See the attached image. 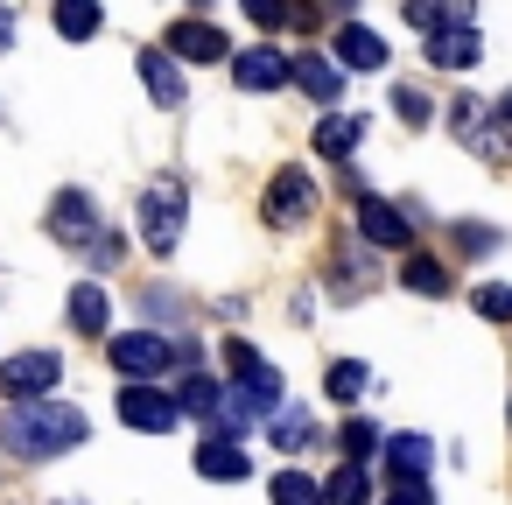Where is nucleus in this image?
Listing matches in <instances>:
<instances>
[{
  "label": "nucleus",
  "instance_id": "f257e3e1",
  "mask_svg": "<svg viewBox=\"0 0 512 505\" xmlns=\"http://www.w3.org/2000/svg\"><path fill=\"white\" fill-rule=\"evenodd\" d=\"M85 435H92V421L71 400H15L8 421H0V442H8L15 456H29V463H50V456L78 449Z\"/></svg>",
  "mask_w": 512,
  "mask_h": 505
},
{
  "label": "nucleus",
  "instance_id": "f03ea898",
  "mask_svg": "<svg viewBox=\"0 0 512 505\" xmlns=\"http://www.w3.org/2000/svg\"><path fill=\"white\" fill-rule=\"evenodd\" d=\"M106 358H113V372L127 379V386H148L155 372H169V365H190L197 372V344H176V337H162V330H127V337H106Z\"/></svg>",
  "mask_w": 512,
  "mask_h": 505
},
{
  "label": "nucleus",
  "instance_id": "7ed1b4c3",
  "mask_svg": "<svg viewBox=\"0 0 512 505\" xmlns=\"http://www.w3.org/2000/svg\"><path fill=\"white\" fill-rule=\"evenodd\" d=\"M183 225H190V190L176 176L148 183L141 190V239H148V253H176L183 246Z\"/></svg>",
  "mask_w": 512,
  "mask_h": 505
},
{
  "label": "nucleus",
  "instance_id": "20e7f679",
  "mask_svg": "<svg viewBox=\"0 0 512 505\" xmlns=\"http://www.w3.org/2000/svg\"><path fill=\"white\" fill-rule=\"evenodd\" d=\"M57 379H64V358L57 351H15V358H0V393H8V400H50Z\"/></svg>",
  "mask_w": 512,
  "mask_h": 505
},
{
  "label": "nucleus",
  "instance_id": "39448f33",
  "mask_svg": "<svg viewBox=\"0 0 512 505\" xmlns=\"http://www.w3.org/2000/svg\"><path fill=\"white\" fill-rule=\"evenodd\" d=\"M309 211H316V183H309V169H281V176L267 183V204H260V218H267L274 232H295Z\"/></svg>",
  "mask_w": 512,
  "mask_h": 505
},
{
  "label": "nucleus",
  "instance_id": "423d86ee",
  "mask_svg": "<svg viewBox=\"0 0 512 505\" xmlns=\"http://www.w3.org/2000/svg\"><path fill=\"white\" fill-rule=\"evenodd\" d=\"M120 421L141 428V435H169V428L183 421V407H176L162 386H127V393H120Z\"/></svg>",
  "mask_w": 512,
  "mask_h": 505
},
{
  "label": "nucleus",
  "instance_id": "0eeeda50",
  "mask_svg": "<svg viewBox=\"0 0 512 505\" xmlns=\"http://www.w3.org/2000/svg\"><path fill=\"white\" fill-rule=\"evenodd\" d=\"M50 232H57L64 246H99V204H92L85 190H57V204H50Z\"/></svg>",
  "mask_w": 512,
  "mask_h": 505
},
{
  "label": "nucleus",
  "instance_id": "6e6552de",
  "mask_svg": "<svg viewBox=\"0 0 512 505\" xmlns=\"http://www.w3.org/2000/svg\"><path fill=\"white\" fill-rule=\"evenodd\" d=\"M358 204V232L372 239V246H414V218L400 211V204H386V197H351Z\"/></svg>",
  "mask_w": 512,
  "mask_h": 505
},
{
  "label": "nucleus",
  "instance_id": "1a4fd4ad",
  "mask_svg": "<svg viewBox=\"0 0 512 505\" xmlns=\"http://www.w3.org/2000/svg\"><path fill=\"white\" fill-rule=\"evenodd\" d=\"M162 50H169V57H183V64H225V57H232L225 29H211V22H190V15L169 29V43H162Z\"/></svg>",
  "mask_w": 512,
  "mask_h": 505
},
{
  "label": "nucleus",
  "instance_id": "9d476101",
  "mask_svg": "<svg viewBox=\"0 0 512 505\" xmlns=\"http://www.w3.org/2000/svg\"><path fill=\"white\" fill-rule=\"evenodd\" d=\"M449 127H456V141H463V148H484L491 162H505V134H491V106H484V99H470V92H463V99L449 106Z\"/></svg>",
  "mask_w": 512,
  "mask_h": 505
},
{
  "label": "nucleus",
  "instance_id": "9b49d317",
  "mask_svg": "<svg viewBox=\"0 0 512 505\" xmlns=\"http://www.w3.org/2000/svg\"><path fill=\"white\" fill-rule=\"evenodd\" d=\"M428 64L435 71H477L484 64V36L477 29H442V36H428Z\"/></svg>",
  "mask_w": 512,
  "mask_h": 505
},
{
  "label": "nucleus",
  "instance_id": "f8f14e48",
  "mask_svg": "<svg viewBox=\"0 0 512 505\" xmlns=\"http://www.w3.org/2000/svg\"><path fill=\"white\" fill-rule=\"evenodd\" d=\"M232 78H239V92H281V85H288V57L260 43V50L232 57Z\"/></svg>",
  "mask_w": 512,
  "mask_h": 505
},
{
  "label": "nucleus",
  "instance_id": "ddd939ff",
  "mask_svg": "<svg viewBox=\"0 0 512 505\" xmlns=\"http://www.w3.org/2000/svg\"><path fill=\"white\" fill-rule=\"evenodd\" d=\"M134 64H141V85H148L155 106H183V71H176L169 50H134Z\"/></svg>",
  "mask_w": 512,
  "mask_h": 505
},
{
  "label": "nucleus",
  "instance_id": "4468645a",
  "mask_svg": "<svg viewBox=\"0 0 512 505\" xmlns=\"http://www.w3.org/2000/svg\"><path fill=\"white\" fill-rule=\"evenodd\" d=\"M64 316H71V330H78V337H106L113 302H106V288H99V281H78V288H71V302H64Z\"/></svg>",
  "mask_w": 512,
  "mask_h": 505
},
{
  "label": "nucleus",
  "instance_id": "2eb2a0df",
  "mask_svg": "<svg viewBox=\"0 0 512 505\" xmlns=\"http://www.w3.org/2000/svg\"><path fill=\"white\" fill-rule=\"evenodd\" d=\"M197 470H204L211 484H239V477L253 470V456H246V442H225V435H204V449H197Z\"/></svg>",
  "mask_w": 512,
  "mask_h": 505
},
{
  "label": "nucleus",
  "instance_id": "dca6fc26",
  "mask_svg": "<svg viewBox=\"0 0 512 505\" xmlns=\"http://www.w3.org/2000/svg\"><path fill=\"white\" fill-rule=\"evenodd\" d=\"M407 29L421 36H442V29H470V0H407Z\"/></svg>",
  "mask_w": 512,
  "mask_h": 505
},
{
  "label": "nucleus",
  "instance_id": "f3484780",
  "mask_svg": "<svg viewBox=\"0 0 512 505\" xmlns=\"http://www.w3.org/2000/svg\"><path fill=\"white\" fill-rule=\"evenodd\" d=\"M337 64H344V71H386V43H379L372 29L344 22V29H337Z\"/></svg>",
  "mask_w": 512,
  "mask_h": 505
},
{
  "label": "nucleus",
  "instance_id": "a211bd4d",
  "mask_svg": "<svg viewBox=\"0 0 512 505\" xmlns=\"http://www.w3.org/2000/svg\"><path fill=\"white\" fill-rule=\"evenodd\" d=\"M428 463H435V442H428V435H393V442H386V470H393L400 484H421Z\"/></svg>",
  "mask_w": 512,
  "mask_h": 505
},
{
  "label": "nucleus",
  "instance_id": "6ab92c4d",
  "mask_svg": "<svg viewBox=\"0 0 512 505\" xmlns=\"http://www.w3.org/2000/svg\"><path fill=\"white\" fill-rule=\"evenodd\" d=\"M358 141H365V113H330V120L316 127V155H323V162H344Z\"/></svg>",
  "mask_w": 512,
  "mask_h": 505
},
{
  "label": "nucleus",
  "instance_id": "aec40b11",
  "mask_svg": "<svg viewBox=\"0 0 512 505\" xmlns=\"http://www.w3.org/2000/svg\"><path fill=\"white\" fill-rule=\"evenodd\" d=\"M288 78H295L316 106H337V64H323V57L302 50V57H288Z\"/></svg>",
  "mask_w": 512,
  "mask_h": 505
},
{
  "label": "nucleus",
  "instance_id": "412c9836",
  "mask_svg": "<svg viewBox=\"0 0 512 505\" xmlns=\"http://www.w3.org/2000/svg\"><path fill=\"white\" fill-rule=\"evenodd\" d=\"M400 288H414V295L435 302V295H449V267L428 260V253H407V260H400Z\"/></svg>",
  "mask_w": 512,
  "mask_h": 505
},
{
  "label": "nucleus",
  "instance_id": "4be33fe9",
  "mask_svg": "<svg viewBox=\"0 0 512 505\" xmlns=\"http://www.w3.org/2000/svg\"><path fill=\"white\" fill-rule=\"evenodd\" d=\"M99 22H106L99 0H57V36H64V43H92Z\"/></svg>",
  "mask_w": 512,
  "mask_h": 505
},
{
  "label": "nucleus",
  "instance_id": "5701e85b",
  "mask_svg": "<svg viewBox=\"0 0 512 505\" xmlns=\"http://www.w3.org/2000/svg\"><path fill=\"white\" fill-rule=\"evenodd\" d=\"M169 400H176V407H190L197 421H211V414H218V400H225V386H218L211 372H190V379H183V393H169Z\"/></svg>",
  "mask_w": 512,
  "mask_h": 505
},
{
  "label": "nucleus",
  "instance_id": "b1692460",
  "mask_svg": "<svg viewBox=\"0 0 512 505\" xmlns=\"http://www.w3.org/2000/svg\"><path fill=\"white\" fill-rule=\"evenodd\" d=\"M323 505H372V477H365L358 463L330 470V484H323Z\"/></svg>",
  "mask_w": 512,
  "mask_h": 505
},
{
  "label": "nucleus",
  "instance_id": "393cba45",
  "mask_svg": "<svg viewBox=\"0 0 512 505\" xmlns=\"http://www.w3.org/2000/svg\"><path fill=\"white\" fill-rule=\"evenodd\" d=\"M267 498H274V505H323V484H316L309 470H281V477L267 484Z\"/></svg>",
  "mask_w": 512,
  "mask_h": 505
},
{
  "label": "nucleus",
  "instance_id": "a878e982",
  "mask_svg": "<svg viewBox=\"0 0 512 505\" xmlns=\"http://www.w3.org/2000/svg\"><path fill=\"white\" fill-rule=\"evenodd\" d=\"M323 386H330V400H344V407H358V393H365V386H372V372H365V365H358V358H337V365H330V379H323Z\"/></svg>",
  "mask_w": 512,
  "mask_h": 505
},
{
  "label": "nucleus",
  "instance_id": "bb28decb",
  "mask_svg": "<svg viewBox=\"0 0 512 505\" xmlns=\"http://www.w3.org/2000/svg\"><path fill=\"white\" fill-rule=\"evenodd\" d=\"M309 442H316V421L295 414V407H281L274 414V449H309Z\"/></svg>",
  "mask_w": 512,
  "mask_h": 505
},
{
  "label": "nucleus",
  "instance_id": "cd10ccee",
  "mask_svg": "<svg viewBox=\"0 0 512 505\" xmlns=\"http://www.w3.org/2000/svg\"><path fill=\"white\" fill-rule=\"evenodd\" d=\"M337 442H344V463H358V470H365V456L379 449V428H372V421H344V435H337Z\"/></svg>",
  "mask_w": 512,
  "mask_h": 505
},
{
  "label": "nucleus",
  "instance_id": "c85d7f7f",
  "mask_svg": "<svg viewBox=\"0 0 512 505\" xmlns=\"http://www.w3.org/2000/svg\"><path fill=\"white\" fill-rule=\"evenodd\" d=\"M470 302H477V316H491V323H512V288H498V281H484V288H477Z\"/></svg>",
  "mask_w": 512,
  "mask_h": 505
},
{
  "label": "nucleus",
  "instance_id": "c756f323",
  "mask_svg": "<svg viewBox=\"0 0 512 505\" xmlns=\"http://www.w3.org/2000/svg\"><path fill=\"white\" fill-rule=\"evenodd\" d=\"M393 113H400V120H407V127H414V134H421V127H428V120H435V113H428V99H421V92H414V85H400V92H393Z\"/></svg>",
  "mask_w": 512,
  "mask_h": 505
},
{
  "label": "nucleus",
  "instance_id": "7c9ffc66",
  "mask_svg": "<svg viewBox=\"0 0 512 505\" xmlns=\"http://www.w3.org/2000/svg\"><path fill=\"white\" fill-rule=\"evenodd\" d=\"M456 246L463 253H498V232L491 225H456Z\"/></svg>",
  "mask_w": 512,
  "mask_h": 505
},
{
  "label": "nucleus",
  "instance_id": "2f4dec72",
  "mask_svg": "<svg viewBox=\"0 0 512 505\" xmlns=\"http://www.w3.org/2000/svg\"><path fill=\"white\" fill-rule=\"evenodd\" d=\"M225 365H232V379H246V372H253V365H267V358H260L246 337H232V344H225Z\"/></svg>",
  "mask_w": 512,
  "mask_h": 505
},
{
  "label": "nucleus",
  "instance_id": "473e14b6",
  "mask_svg": "<svg viewBox=\"0 0 512 505\" xmlns=\"http://www.w3.org/2000/svg\"><path fill=\"white\" fill-rule=\"evenodd\" d=\"M246 15H253L260 29H281V22H288V0H246Z\"/></svg>",
  "mask_w": 512,
  "mask_h": 505
},
{
  "label": "nucleus",
  "instance_id": "72a5a7b5",
  "mask_svg": "<svg viewBox=\"0 0 512 505\" xmlns=\"http://www.w3.org/2000/svg\"><path fill=\"white\" fill-rule=\"evenodd\" d=\"M386 505H435V491H428V484H400Z\"/></svg>",
  "mask_w": 512,
  "mask_h": 505
},
{
  "label": "nucleus",
  "instance_id": "f704fd0d",
  "mask_svg": "<svg viewBox=\"0 0 512 505\" xmlns=\"http://www.w3.org/2000/svg\"><path fill=\"white\" fill-rule=\"evenodd\" d=\"M8 43H15V15H8V8H0V50H8Z\"/></svg>",
  "mask_w": 512,
  "mask_h": 505
},
{
  "label": "nucleus",
  "instance_id": "c9c22d12",
  "mask_svg": "<svg viewBox=\"0 0 512 505\" xmlns=\"http://www.w3.org/2000/svg\"><path fill=\"white\" fill-rule=\"evenodd\" d=\"M498 120H505V127H512V92H505V99H498Z\"/></svg>",
  "mask_w": 512,
  "mask_h": 505
},
{
  "label": "nucleus",
  "instance_id": "e433bc0d",
  "mask_svg": "<svg viewBox=\"0 0 512 505\" xmlns=\"http://www.w3.org/2000/svg\"><path fill=\"white\" fill-rule=\"evenodd\" d=\"M0 120H8V106H0Z\"/></svg>",
  "mask_w": 512,
  "mask_h": 505
}]
</instances>
